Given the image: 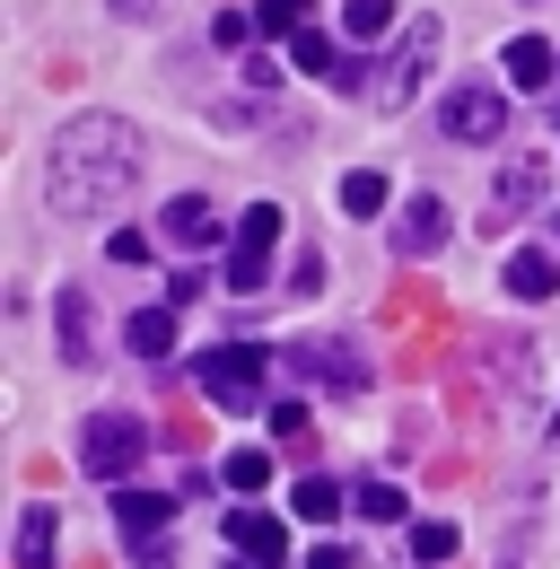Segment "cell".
Returning a JSON list of instances; mask_svg holds the SVG:
<instances>
[{
    "instance_id": "cell-1",
    "label": "cell",
    "mask_w": 560,
    "mask_h": 569,
    "mask_svg": "<svg viewBox=\"0 0 560 569\" xmlns=\"http://www.w3.org/2000/svg\"><path fill=\"white\" fill-rule=\"evenodd\" d=\"M140 176V132L123 114H70L53 158H44V202L62 219H97L132 193Z\"/></svg>"
},
{
    "instance_id": "cell-2",
    "label": "cell",
    "mask_w": 560,
    "mask_h": 569,
    "mask_svg": "<svg viewBox=\"0 0 560 569\" xmlns=\"http://www.w3.org/2000/svg\"><path fill=\"white\" fill-rule=\"evenodd\" d=\"M263 368H272V359L254 351V342H219V351L193 359V386H202L219 412H263V395H272Z\"/></svg>"
},
{
    "instance_id": "cell-3",
    "label": "cell",
    "mask_w": 560,
    "mask_h": 569,
    "mask_svg": "<svg viewBox=\"0 0 560 569\" xmlns=\"http://www.w3.org/2000/svg\"><path fill=\"white\" fill-rule=\"evenodd\" d=\"M140 456H149V421H132V412H97V421L79 429V465L97 482H123Z\"/></svg>"
},
{
    "instance_id": "cell-4",
    "label": "cell",
    "mask_w": 560,
    "mask_h": 569,
    "mask_svg": "<svg viewBox=\"0 0 560 569\" xmlns=\"http://www.w3.org/2000/svg\"><path fill=\"white\" fill-rule=\"evenodd\" d=\"M280 228H289V211H280V202H254V211L237 219V246H228V289H237V298H254V289L272 281Z\"/></svg>"
},
{
    "instance_id": "cell-5",
    "label": "cell",
    "mask_w": 560,
    "mask_h": 569,
    "mask_svg": "<svg viewBox=\"0 0 560 569\" xmlns=\"http://www.w3.org/2000/svg\"><path fill=\"white\" fill-rule=\"evenodd\" d=\"M438 53H447V27H438V18H412V36L394 44V62L377 71V106H412L420 79L438 71Z\"/></svg>"
},
{
    "instance_id": "cell-6",
    "label": "cell",
    "mask_w": 560,
    "mask_h": 569,
    "mask_svg": "<svg viewBox=\"0 0 560 569\" xmlns=\"http://www.w3.org/2000/svg\"><path fill=\"white\" fill-rule=\"evenodd\" d=\"M438 123H447L456 141L490 149V141H499V132H508V97H499L490 79H473V88H447V106H438Z\"/></svg>"
},
{
    "instance_id": "cell-7",
    "label": "cell",
    "mask_w": 560,
    "mask_h": 569,
    "mask_svg": "<svg viewBox=\"0 0 560 569\" xmlns=\"http://www.w3.org/2000/svg\"><path fill=\"white\" fill-rule=\"evenodd\" d=\"M289 368H298V377H316V386H333V395H359V386H368V359L350 351V342H298Z\"/></svg>"
},
{
    "instance_id": "cell-8",
    "label": "cell",
    "mask_w": 560,
    "mask_h": 569,
    "mask_svg": "<svg viewBox=\"0 0 560 569\" xmlns=\"http://www.w3.org/2000/svg\"><path fill=\"white\" fill-rule=\"evenodd\" d=\"M228 543H237V561H254V569L289 561V535H280L272 508H228Z\"/></svg>"
},
{
    "instance_id": "cell-9",
    "label": "cell",
    "mask_w": 560,
    "mask_h": 569,
    "mask_svg": "<svg viewBox=\"0 0 560 569\" xmlns=\"http://www.w3.org/2000/svg\"><path fill=\"white\" fill-rule=\"evenodd\" d=\"M447 246V202L438 193H412L403 211H394V254H412V263H429Z\"/></svg>"
},
{
    "instance_id": "cell-10",
    "label": "cell",
    "mask_w": 560,
    "mask_h": 569,
    "mask_svg": "<svg viewBox=\"0 0 560 569\" xmlns=\"http://www.w3.org/2000/svg\"><path fill=\"white\" fill-rule=\"evenodd\" d=\"M543 184H552V158H508V176L490 193V228H508L526 202H543Z\"/></svg>"
},
{
    "instance_id": "cell-11",
    "label": "cell",
    "mask_w": 560,
    "mask_h": 569,
    "mask_svg": "<svg viewBox=\"0 0 560 569\" xmlns=\"http://www.w3.org/2000/svg\"><path fill=\"white\" fill-rule=\"evenodd\" d=\"M158 228H167V246H184V254H202V246H219V211H210L202 193H176Z\"/></svg>"
},
{
    "instance_id": "cell-12",
    "label": "cell",
    "mask_w": 560,
    "mask_h": 569,
    "mask_svg": "<svg viewBox=\"0 0 560 569\" xmlns=\"http://www.w3.org/2000/svg\"><path fill=\"white\" fill-rule=\"evenodd\" d=\"M167 508H176V499L123 482V491H114V535H123V543H158V535H167Z\"/></svg>"
},
{
    "instance_id": "cell-13",
    "label": "cell",
    "mask_w": 560,
    "mask_h": 569,
    "mask_svg": "<svg viewBox=\"0 0 560 569\" xmlns=\"http://www.w3.org/2000/svg\"><path fill=\"white\" fill-rule=\"evenodd\" d=\"M508 298H560V254H552V246L508 254Z\"/></svg>"
},
{
    "instance_id": "cell-14",
    "label": "cell",
    "mask_w": 560,
    "mask_h": 569,
    "mask_svg": "<svg viewBox=\"0 0 560 569\" xmlns=\"http://www.w3.org/2000/svg\"><path fill=\"white\" fill-rule=\"evenodd\" d=\"M53 535H62V508L36 499V508L18 517V569H53Z\"/></svg>"
},
{
    "instance_id": "cell-15",
    "label": "cell",
    "mask_w": 560,
    "mask_h": 569,
    "mask_svg": "<svg viewBox=\"0 0 560 569\" xmlns=\"http://www.w3.org/2000/svg\"><path fill=\"white\" fill-rule=\"evenodd\" d=\"M499 71L517 79V88H552V44H543V36H517V44H508V53H499Z\"/></svg>"
},
{
    "instance_id": "cell-16",
    "label": "cell",
    "mask_w": 560,
    "mask_h": 569,
    "mask_svg": "<svg viewBox=\"0 0 560 569\" xmlns=\"http://www.w3.org/2000/svg\"><path fill=\"white\" fill-rule=\"evenodd\" d=\"M123 342H132V359H167L176 351V307H140L123 325Z\"/></svg>"
},
{
    "instance_id": "cell-17",
    "label": "cell",
    "mask_w": 560,
    "mask_h": 569,
    "mask_svg": "<svg viewBox=\"0 0 560 569\" xmlns=\"http://www.w3.org/2000/svg\"><path fill=\"white\" fill-rule=\"evenodd\" d=\"M289 508H298L307 526H333V517H342V482H333V473H307V482L289 491Z\"/></svg>"
},
{
    "instance_id": "cell-18",
    "label": "cell",
    "mask_w": 560,
    "mask_h": 569,
    "mask_svg": "<svg viewBox=\"0 0 560 569\" xmlns=\"http://www.w3.org/2000/svg\"><path fill=\"white\" fill-rule=\"evenodd\" d=\"M342 211L350 219H377V211H386V176H377V167H350V176H342Z\"/></svg>"
},
{
    "instance_id": "cell-19",
    "label": "cell",
    "mask_w": 560,
    "mask_h": 569,
    "mask_svg": "<svg viewBox=\"0 0 560 569\" xmlns=\"http://www.w3.org/2000/svg\"><path fill=\"white\" fill-rule=\"evenodd\" d=\"M219 482H228V491H263V482H272V456H263V447H237V456L219 465Z\"/></svg>"
},
{
    "instance_id": "cell-20",
    "label": "cell",
    "mask_w": 560,
    "mask_h": 569,
    "mask_svg": "<svg viewBox=\"0 0 560 569\" xmlns=\"http://www.w3.org/2000/svg\"><path fill=\"white\" fill-rule=\"evenodd\" d=\"M62 351H70V368H88V298L79 289H62Z\"/></svg>"
},
{
    "instance_id": "cell-21",
    "label": "cell",
    "mask_w": 560,
    "mask_h": 569,
    "mask_svg": "<svg viewBox=\"0 0 560 569\" xmlns=\"http://www.w3.org/2000/svg\"><path fill=\"white\" fill-rule=\"evenodd\" d=\"M342 27L359 36V44H368V36H386V27H394V0H342Z\"/></svg>"
},
{
    "instance_id": "cell-22",
    "label": "cell",
    "mask_w": 560,
    "mask_h": 569,
    "mask_svg": "<svg viewBox=\"0 0 560 569\" xmlns=\"http://www.w3.org/2000/svg\"><path fill=\"white\" fill-rule=\"evenodd\" d=\"M412 561H456V526L447 517H420L412 526Z\"/></svg>"
},
{
    "instance_id": "cell-23",
    "label": "cell",
    "mask_w": 560,
    "mask_h": 569,
    "mask_svg": "<svg viewBox=\"0 0 560 569\" xmlns=\"http://www.w3.org/2000/svg\"><path fill=\"white\" fill-rule=\"evenodd\" d=\"M350 508H359V517H377V526H394V517H403V491H394V482H359Z\"/></svg>"
},
{
    "instance_id": "cell-24",
    "label": "cell",
    "mask_w": 560,
    "mask_h": 569,
    "mask_svg": "<svg viewBox=\"0 0 560 569\" xmlns=\"http://www.w3.org/2000/svg\"><path fill=\"white\" fill-rule=\"evenodd\" d=\"M289 62H298V71H333V36H324V27H298V36H289Z\"/></svg>"
},
{
    "instance_id": "cell-25",
    "label": "cell",
    "mask_w": 560,
    "mask_h": 569,
    "mask_svg": "<svg viewBox=\"0 0 560 569\" xmlns=\"http://www.w3.org/2000/svg\"><path fill=\"white\" fill-rule=\"evenodd\" d=\"M254 27H263V36H298V27H307V0H263Z\"/></svg>"
},
{
    "instance_id": "cell-26",
    "label": "cell",
    "mask_w": 560,
    "mask_h": 569,
    "mask_svg": "<svg viewBox=\"0 0 560 569\" xmlns=\"http://www.w3.org/2000/svg\"><path fill=\"white\" fill-rule=\"evenodd\" d=\"M246 36H254V9H219L210 18V44H246Z\"/></svg>"
},
{
    "instance_id": "cell-27",
    "label": "cell",
    "mask_w": 560,
    "mask_h": 569,
    "mask_svg": "<svg viewBox=\"0 0 560 569\" xmlns=\"http://www.w3.org/2000/svg\"><path fill=\"white\" fill-rule=\"evenodd\" d=\"M106 254H114V263H140V254H149V237H132V228H114V237H106Z\"/></svg>"
},
{
    "instance_id": "cell-28",
    "label": "cell",
    "mask_w": 560,
    "mask_h": 569,
    "mask_svg": "<svg viewBox=\"0 0 560 569\" xmlns=\"http://www.w3.org/2000/svg\"><path fill=\"white\" fill-rule=\"evenodd\" d=\"M272 429L280 438H307V403H272Z\"/></svg>"
},
{
    "instance_id": "cell-29",
    "label": "cell",
    "mask_w": 560,
    "mask_h": 569,
    "mask_svg": "<svg viewBox=\"0 0 560 569\" xmlns=\"http://www.w3.org/2000/svg\"><path fill=\"white\" fill-rule=\"evenodd\" d=\"M106 9H114V18H132V27H149V18L167 9V0H106Z\"/></svg>"
},
{
    "instance_id": "cell-30",
    "label": "cell",
    "mask_w": 560,
    "mask_h": 569,
    "mask_svg": "<svg viewBox=\"0 0 560 569\" xmlns=\"http://www.w3.org/2000/svg\"><path fill=\"white\" fill-rule=\"evenodd\" d=\"M307 569H359V561H350L342 543H316V552H307Z\"/></svg>"
},
{
    "instance_id": "cell-31",
    "label": "cell",
    "mask_w": 560,
    "mask_h": 569,
    "mask_svg": "<svg viewBox=\"0 0 560 569\" xmlns=\"http://www.w3.org/2000/svg\"><path fill=\"white\" fill-rule=\"evenodd\" d=\"M552 447H560V403H552Z\"/></svg>"
},
{
    "instance_id": "cell-32",
    "label": "cell",
    "mask_w": 560,
    "mask_h": 569,
    "mask_svg": "<svg viewBox=\"0 0 560 569\" xmlns=\"http://www.w3.org/2000/svg\"><path fill=\"white\" fill-rule=\"evenodd\" d=\"M228 569H254V561H228Z\"/></svg>"
},
{
    "instance_id": "cell-33",
    "label": "cell",
    "mask_w": 560,
    "mask_h": 569,
    "mask_svg": "<svg viewBox=\"0 0 560 569\" xmlns=\"http://www.w3.org/2000/svg\"><path fill=\"white\" fill-rule=\"evenodd\" d=\"M552 237H560V211H552Z\"/></svg>"
}]
</instances>
